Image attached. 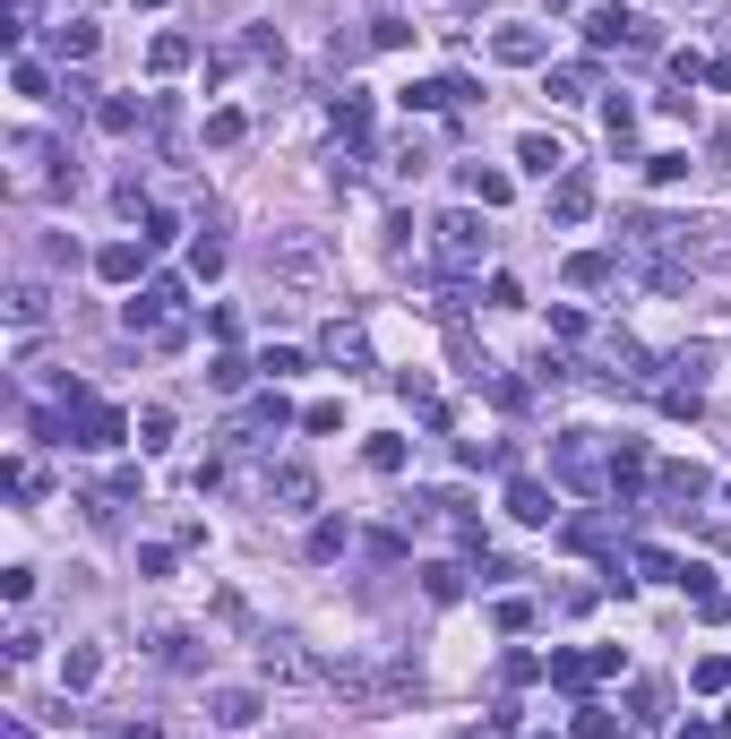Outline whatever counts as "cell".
<instances>
[{"label":"cell","mask_w":731,"mask_h":739,"mask_svg":"<svg viewBox=\"0 0 731 739\" xmlns=\"http://www.w3.org/2000/svg\"><path fill=\"white\" fill-rule=\"evenodd\" d=\"M267 267H276L284 284H319V276H328V250H319L310 232H276V241H267Z\"/></svg>","instance_id":"obj_1"},{"label":"cell","mask_w":731,"mask_h":739,"mask_svg":"<svg viewBox=\"0 0 731 739\" xmlns=\"http://www.w3.org/2000/svg\"><path fill=\"white\" fill-rule=\"evenodd\" d=\"M439 258H448V267H482V250H491V232H482V216H473V207H457V216H439Z\"/></svg>","instance_id":"obj_2"},{"label":"cell","mask_w":731,"mask_h":739,"mask_svg":"<svg viewBox=\"0 0 731 739\" xmlns=\"http://www.w3.org/2000/svg\"><path fill=\"white\" fill-rule=\"evenodd\" d=\"M172 301H181V284H172V276H156V284H147V292H130V301H121V327H130V336H164V310H172Z\"/></svg>","instance_id":"obj_3"},{"label":"cell","mask_w":731,"mask_h":739,"mask_svg":"<svg viewBox=\"0 0 731 739\" xmlns=\"http://www.w3.org/2000/svg\"><path fill=\"white\" fill-rule=\"evenodd\" d=\"M121 439H130V413H112V405H78L69 448H121Z\"/></svg>","instance_id":"obj_4"},{"label":"cell","mask_w":731,"mask_h":739,"mask_svg":"<svg viewBox=\"0 0 731 739\" xmlns=\"http://www.w3.org/2000/svg\"><path fill=\"white\" fill-rule=\"evenodd\" d=\"M594 430H560V448H551V465H560V482H577V490H594L602 473H594V448H585Z\"/></svg>","instance_id":"obj_5"},{"label":"cell","mask_w":731,"mask_h":739,"mask_svg":"<svg viewBox=\"0 0 731 739\" xmlns=\"http://www.w3.org/2000/svg\"><path fill=\"white\" fill-rule=\"evenodd\" d=\"M542 52H551V34H542V27H499L491 34V61H508V69H533Z\"/></svg>","instance_id":"obj_6"},{"label":"cell","mask_w":731,"mask_h":739,"mask_svg":"<svg viewBox=\"0 0 731 739\" xmlns=\"http://www.w3.org/2000/svg\"><path fill=\"white\" fill-rule=\"evenodd\" d=\"M705 490H714V482H705L698 465H663V473H654V499H663V508H680V516L698 508Z\"/></svg>","instance_id":"obj_7"},{"label":"cell","mask_w":731,"mask_h":739,"mask_svg":"<svg viewBox=\"0 0 731 739\" xmlns=\"http://www.w3.org/2000/svg\"><path fill=\"white\" fill-rule=\"evenodd\" d=\"M594 216V181L585 172H560V190H551V224H585Z\"/></svg>","instance_id":"obj_8"},{"label":"cell","mask_w":731,"mask_h":739,"mask_svg":"<svg viewBox=\"0 0 731 739\" xmlns=\"http://www.w3.org/2000/svg\"><path fill=\"white\" fill-rule=\"evenodd\" d=\"M517 163H525L533 181H560V172H568V147H560V138H542V129H533V138H517Z\"/></svg>","instance_id":"obj_9"},{"label":"cell","mask_w":731,"mask_h":739,"mask_svg":"<svg viewBox=\"0 0 731 739\" xmlns=\"http://www.w3.org/2000/svg\"><path fill=\"white\" fill-rule=\"evenodd\" d=\"M207 713H216L224 731H250L267 706H259V688H216V697H207Z\"/></svg>","instance_id":"obj_10"},{"label":"cell","mask_w":731,"mask_h":739,"mask_svg":"<svg viewBox=\"0 0 731 739\" xmlns=\"http://www.w3.org/2000/svg\"><path fill=\"white\" fill-rule=\"evenodd\" d=\"M319 353L344 361V370H370V344H362V327H353V319H336L328 336H319Z\"/></svg>","instance_id":"obj_11"},{"label":"cell","mask_w":731,"mask_h":739,"mask_svg":"<svg viewBox=\"0 0 731 739\" xmlns=\"http://www.w3.org/2000/svg\"><path fill=\"white\" fill-rule=\"evenodd\" d=\"M654 482V456L637 448V439H620V448H611V490H645Z\"/></svg>","instance_id":"obj_12"},{"label":"cell","mask_w":731,"mask_h":739,"mask_svg":"<svg viewBox=\"0 0 731 739\" xmlns=\"http://www.w3.org/2000/svg\"><path fill=\"white\" fill-rule=\"evenodd\" d=\"M508 516H517V525H551V490L533 482V473H517V482H508Z\"/></svg>","instance_id":"obj_13"},{"label":"cell","mask_w":731,"mask_h":739,"mask_svg":"<svg viewBox=\"0 0 731 739\" xmlns=\"http://www.w3.org/2000/svg\"><path fill=\"white\" fill-rule=\"evenodd\" d=\"M267 499H284V508H310V499H319L310 465H276V473H267Z\"/></svg>","instance_id":"obj_14"},{"label":"cell","mask_w":731,"mask_h":739,"mask_svg":"<svg viewBox=\"0 0 731 739\" xmlns=\"http://www.w3.org/2000/svg\"><path fill=\"white\" fill-rule=\"evenodd\" d=\"M611 276H620V258H611V250H577V258H568V284H577V292H602Z\"/></svg>","instance_id":"obj_15"},{"label":"cell","mask_w":731,"mask_h":739,"mask_svg":"<svg viewBox=\"0 0 731 739\" xmlns=\"http://www.w3.org/2000/svg\"><path fill=\"white\" fill-rule=\"evenodd\" d=\"M138 250H147V241H103L96 276H103V284H138Z\"/></svg>","instance_id":"obj_16"},{"label":"cell","mask_w":731,"mask_h":739,"mask_svg":"<svg viewBox=\"0 0 731 739\" xmlns=\"http://www.w3.org/2000/svg\"><path fill=\"white\" fill-rule=\"evenodd\" d=\"M585 43H594V52H611V43H637V18H629V9H594V18H585Z\"/></svg>","instance_id":"obj_17"},{"label":"cell","mask_w":731,"mask_h":739,"mask_svg":"<svg viewBox=\"0 0 731 739\" xmlns=\"http://www.w3.org/2000/svg\"><path fill=\"white\" fill-rule=\"evenodd\" d=\"M594 96V61H560L551 69V103H585Z\"/></svg>","instance_id":"obj_18"},{"label":"cell","mask_w":731,"mask_h":739,"mask_svg":"<svg viewBox=\"0 0 731 739\" xmlns=\"http://www.w3.org/2000/svg\"><path fill=\"white\" fill-rule=\"evenodd\" d=\"M250 370H259V361H241V353H216V361H207V387H216V396H241V387H250Z\"/></svg>","instance_id":"obj_19"},{"label":"cell","mask_w":731,"mask_h":739,"mask_svg":"<svg viewBox=\"0 0 731 739\" xmlns=\"http://www.w3.org/2000/svg\"><path fill=\"white\" fill-rule=\"evenodd\" d=\"M52 52H61V61H87V52H96V18H69V27H52Z\"/></svg>","instance_id":"obj_20"},{"label":"cell","mask_w":731,"mask_h":739,"mask_svg":"<svg viewBox=\"0 0 731 739\" xmlns=\"http://www.w3.org/2000/svg\"><path fill=\"white\" fill-rule=\"evenodd\" d=\"M344 542H353L344 516H319V525H310V559H344Z\"/></svg>","instance_id":"obj_21"},{"label":"cell","mask_w":731,"mask_h":739,"mask_svg":"<svg viewBox=\"0 0 731 739\" xmlns=\"http://www.w3.org/2000/svg\"><path fill=\"white\" fill-rule=\"evenodd\" d=\"M499 679H508V688H533V679H551V662L517 645V653H499Z\"/></svg>","instance_id":"obj_22"},{"label":"cell","mask_w":731,"mask_h":739,"mask_svg":"<svg viewBox=\"0 0 731 739\" xmlns=\"http://www.w3.org/2000/svg\"><path fill=\"white\" fill-rule=\"evenodd\" d=\"M96 121L112 129V138H130V129L147 121V103H130V96H103V103H96Z\"/></svg>","instance_id":"obj_23"},{"label":"cell","mask_w":731,"mask_h":739,"mask_svg":"<svg viewBox=\"0 0 731 739\" xmlns=\"http://www.w3.org/2000/svg\"><path fill=\"white\" fill-rule=\"evenodd\" d=\"M259 370H267V387H284V379H301V370H310V353H293V344H267Z\"/></svg>","instance_id":"obj_24"},{"label":"cell","mask_w":731,"mask_h":739,"mask_svg":"<svg viewBox=\"0 0 731 739\" xmlns=\"http://www.w3.org/2000/svg\"><path fill=\"white\" fill-rule=\"evenodd\" d=\"M560 542H568V550H602V542H611V525H602V516H568Z\"/></svg>","instance_id":"obj_25"},{"label":"cell","mask_w":731,"mask_h":739,"mask_svg":"<svg viewBox=\"0 0 731 739\" xmlns=\"http://www.w3.org/2000/svg\"><path fill=\"white\" fill-rule=\"evenodd\" d=\"M422 593H431V602H457V593H465V568L431 559V568H422Z\"/></svg>","instance_id":"obj_26"},{"label":"cell","mask_w":731,"mask_h":739,"mask_svg":"<svg viewBox=\"0 0 731 739\" xmlns=\"http://www.w3.org/2000/svg\"><path fill=\"white\" fill-rule=\"evenodd\" d=\"M465 190H473V207H508V172H482V163H465Z\"/></svg>","instance_id":"obj_27"},{"label":"cell","mask_w":731,"mask_h":739,"mask_svg":"<svg viewBox=\"0 0 731 739\" xmlns=\"http://www.w3.org/2000/svg\"><path fill=\"white\" fill-rule=\"evenodd\" d=\"M620 722H629V713H611V706H577V739H620Z\"/></svg>","instance_id":"obj_28"},{"label":"cell","mask_w":731,"mask_h":739,"mask_svg":"<svg viewBox=\"0 0 731 739\" xmlns=\"http://www.w3.org/2000/svg\"><path fill=\"white\" fill-rule=\"evenodd\" d=\"M96 671H103V653H96V645H69V662H61L69 688H96Z\"/></svg>","instance_id":"obj_29"},{"label":"cell","mask_w":731,"mask_h":739,"mask_svg":"<svg viewBox=\"0 0 731 739\" xmlns=\"http://www.w3.org/2000/svg\"><path fill=\"white\" fill-rule=\"evenodd\" d=\"M594 679V653H551V688H585Z\"/></svg>","instance_id":"obj_30"},{"label":"cell","mask_w":731,"mask_h":739,"mask_svg":"<svg viewBox=\"0 0 731 739\" xmlns=\"http://www.w3.org/2000/svg\"><path fill=\"white\" fill-rule=\"evenodd\" d=\"M259 671H267V679H284V671H301V653H293V637H267V645H259Z\"/></svg>","instance_id":"obj_31"},{"label":"cell","mask_w":731,"mask_h":739,"mask_svg":"<svg viewBox=\"0 0 731 739\" xmlns=\"http://www.w3.org/2000/svg\"><path fill=\"white\" fill-rule=\"evenodd\" d=\"M336 129H344V138H370V96H353V87H344V103H336Z\"/></svg>","instance_id":"obj_32"},{"label":"cell","mask_w":731,"mask_h":739,"mask_svg":"<svg viewBox=\"0 0 731 739\" xmlns=\"http://www.w3.org/2000/svg\"><path fill=\"white\" fill-rule=\"evenodd\" d=\"M138 448H172V413H164V405L138 413Z\"/></svg>","instance_id":"obj_33"},{"label":"cell","mask_w":731,"mask_h":739,"mask_svg":"<svg viewBox=\"0 0 731 739\" xmlns=\"http://www.w3.org/2000/svg\"><path fill=\"white\" fill-rule=\"evenodd\" d=\"M147 61L164 69V78H172V69H190V34H156V52H147Z\"/></svg>","instance_id":"obj_34"},{"label":"cell","mask_w":731,"mask_h":739,"mask_svg":"<svg viewBox=\"0 0 731 739\" xmlns=\"http://www.w3.org/2000/svg\"><path fill=\"white\" fill-rule=\"evenodd\" d=\"M43 310H52V301H43V284H18V292H9V319H18V327H34Z\"/></svg>","instance_id":"obj_35"},{"label":"cell","mask_w":731,"mask_h":739,"mask_svg":"<svg viewBox=\"0 0 731 739\" xmlns=\"http://www.w3.org/2000/svg\"><path fill=\"white\" fill-rule=\"evenodd\" d=\"M645 181H663V190H671V181H689V156H680V147H663V156H645Z\"/></svg>","instance_id":"obj_36"},{"label":"cell","mask_w":731,"mask_h":739,"mask_svg":"<svg viewBox=\"0 0 731 739\" xmlns=\"http://www.w3.org/2000/svg\"><path fill=\"white\" fill-rule=\"evenodd\" d=\"M362 465H370V473H404V439H370Z\"/></svg>","instance_id":"obj_37"},{"label":"cell","mask_w":731,"mask_h":739,"mask_svg":"<svg viewBox=\"0 0 731 739\" xmlns=\"http://www.w3.org/2000/svg\"><path fill=\"white\" fill-rule=\"evenodd\" d=\"M602 129H611V147H629V138H637V103H620V96H611V112H602Z\"/></svg>","instance_id":"obj_38"},{"label":"cell","mask_w":731,"mask_h":739,"mask_svg":"<svg viewBox=\"0 0 731 739\" xmlns=\"http://www.w3.org/2000/svg\"><path fill=\"white\" fill-rule=\"evenodd\" d=\"M241 129H250L241 112H207V147H241Z\"/></svg>","instance_id":"obj_39"},{"label":"cell","mask_w":731,"mask_h":739,"mask_svg":"<svg viewBox=\"0 0 731 739\" xmlns=\"http://www.w3.org/2000/svg\"><path fill=\"white\" fill-rule=\"evenodd\" d=\"M156 653H164L172 671H199V645H190V637H156Z\"/></svg>","instance_id":"obj_40"},{"label":"cell","mask_w":731,"mask_h":739,"mask_svg":"<svg viewBox=\"0 0 731 739\" xmlns=\"http://www.w3.org/2000/svg\"><path fill=\"white\" fill-rule=\"evenodd\" d=\"M689 679H698V688H731V653H705Z\"/></svg>","instance_id":"obj_41"},{"label":"cell","mask_w":731,"mask_h":739,"mask_svg":"<svg viewBox=\"0 0 731 739\" xmlns=\"http://www.w3.org/2000/svg\"><path fill=\"white\" fill-rule=\"evenodd\" d=\"M637 568H645V577H663V585H680V559H671V550H637Z\"/></svg>","instance_id":"obj_42"},{"label":"cell","mask_w":731,"mask_h":739,"mask_svg":"<svg viewBox=\"0 0 731 739\" xmlns=\"http://www.w3.org/2000/svg\"><path fill=\"white\" fill-rule=\"evenodd\" d=\"M370 43H379V52H397V43H413V27H404V18H379V27H370Z\"/></svg>","instance_id":"obj_43"},{"label":"cell","mask_w":731,"mask_h":739,"mask_svg":"<svg viewBox=\"0 0 731 739\" xmlns=\"http://www.w3.org/2000/svg\"><path fill=\"white\" fill-rule=\"evenodd\" d=\"M705 69H714V61H698V52H671V78H680V87H705Z\"/></svg>","instance_id":"obj_44"},{"label":"cell","mask_w":731,"mask_h":739,"mask_svg":"<svg viewBox=\"0 0 731 739\" xmlns=\"http://www.w3.org/2000/svg\"><path fill=\"white\" fill-rule=\"evenodd\" d=\"M190 276H224V241H199L190 250Z\"/></svg>","instance_id":"obj_45"},{"label":"cell","mask_w":731,"mask_h":739,"mask_svg":"<svg viewBox=\"0 0 731 739\" xmlns=\"http://www.w3.org/2000/svg\"><path fill=\"white\" fill-rule=\"evenodd\" d=\"M671 739H723V731H714V722H680Z\"/></svg>","instance_id":"obj_46"},{"label":"cell","mask_w":731,"mask_h":739,"mask_svg":"<svg viewBox=\"0 0 731 739\" xmlns=\"http://www.w3.org/2000/svg\"><path fill=\"white\" fill-rule=\"evenodd\" d=\"M705 87H723V96H731V61H714V69H705Z\"/></svg>","instance_id":"obj_47"},{"label":"cell","mask_w":731,"mask_h":739,"mask_svg":"<svg viewBox=\"0 0 731 739\" xmlns=\"http://www.w3.org/2000/svg\"><path fill=\"white\" fill-rule=\"evenodd\" d=\"M121 739H164V731H156V722H130V731H121Z\"/></svg>","instance_id":"obj_48"},{"label":"cell","mask_w":731,"mask_h":739,"mask_svg":"<svg viewBox=\"0 0 731 739\" xmlns=\"http://www.w3.org/2000/svg\"><path fill=\"white\" fill-rule=\"evenodd\" d=\"M714 731H723V739H731V706H723V722H714Z\"/></svg>","instance_id":"obj_49"},{"label":"cell","mask_w":731,"mask_h":739,"mask_svg":"<svg viewBox=\"0 0 731 739\" xmlns=\"http://www.w3.org/2000/svg\"><path fill=\"white\" fill-rule=\"evenodd\" d=\"M680 9H698V0H680Z\"/></svg>","instance_id":"obj_50"},{"label":"cell","mask_w":731,"mask_h":739,"mask_svg":"<svg viewBox=\"0 0 731 739\" xmlns=\"http://www.w3.org/2000/svg\"><path fill=\"white\" fill-rule=\"evenodd\" d=\"M147 9H156V0H147Z\"/></svg>","instance_id":"obj_51"},{"label":"cell","mask_w":731,"mask_h":739,"mask_svg":"<svg viewBox=\"0 0 731 739\" xmlns=\"http://www.w3.org/2000/svg\"><path fill=\"white\" fill-rule=\"evenodd\" d=\"M465 739H473V731H465Z\"/></svg>","instance_id":"obj_52"}]
</instances>
